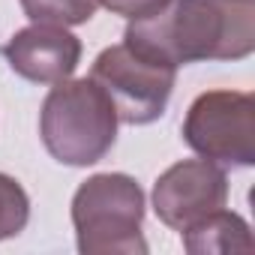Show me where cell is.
I'll return each mask as SVG.
<instances>
[{"mask_svg":"<svg viewBox=\"0 0 255 255\" xmlns=\"http://www.w3.org/2000/svg\"><path fill=\"white\" fill-rule=\"evenodd\" d=\"M144 189L135 177L102 171L72 195V228L81 255H144Z\"/></svg>","mask_w":255,"mask_h":255,"instance_id":"obj_3","label":"cell"},{"mask_svg":"<svg viewBox=\"0 0 255 255\" xmlns=\"http://www.w3.org/2000/svg\"><path fill=\"white\" fill-rule=\"evenodd\" d=\"M123 42L171 66L243 60L255 51V0H168L126 24Z\"/></svg>","mask_w":255,"mask_h":255,"instance_id":"obj_1","label":"cell"},{"mask_svg":"<svg viewBox=\"0 0 255 255\" xmlns=\"http://www.w3.org/2000/svg\"><path fill=\"white\" fill-rule=\"evenodd\" d=\"M27 219H30V195L12 174L0 171V240L18 237L27 228Z\"/></svg>","mask_w":255,"mask_h":255,"instance_id":"obj_10","label":"cell"},{"mask_svg":"<svg viewBox=\"0 0 255 255\" xmlns=\"http://www.w3.org/2000/svg\"><path fill=\"white\" fill-rule=\"evenodd\" d=\"M90 78L105 90L120 123L147 126L165 114L177 81V66L117 42L99 51Z\"/></svg>","mask_w":255,"mask_h":255,"instance_id":"obj_4","label":"cell"},{"mask_svg":"<svg viewBox=\"0 0 255 255\" xmlns=\"http://www.w3.org/2000/svg\"><path fill=\"white\" fill-rule=\"evenodd\" d=\"M9 69L30 84H57L72 78L81 63V39L69 27L57 24H30L9 36L0 48Z\"/></svg>","mask_w":255,"mask_h":255,"instance_id":"obj_7","label":"cell"},{"mask_svg":"<svg viewBox=\"0 0 255 255\" xmlns=\"http://www.w3.org/2000/svg\"><path fill=\"white\" fill-rule=\"evenodd\" d=\"M168 0H99V6H105L114 15H123L126 21H135V18H147L153 12H159Z\"/></svg>","mask_w":255,"mask_h":255,"instance_id":"obj_11","label":"cell"},{"mask_svg":"<svg viewBox=\"0 0 255 255\" xmlns=\"http://www.w3.org/2000/svg\"><path fill=\"white\" fill-rule=\"evenodd\" d=\"M183 234V249L192 255H228V252H252L249 222L234 210H213Z\"/></svg>","mask_w":255,"mask_h":255,"instance_id":"obj_8","label":"cell"},{"mask_svg":"<svg viewBox=\"0 0 255 255\" xmlns=\"http://www.w3.org/2000/svg\"><path fill=\"white\" fill-rule=\"evenodd\" d=\"M30 24L78 27L96 15L99 0H18Z\"/></svg>","mask_w":255,"mask_h":255,"instance_id":"obj_9","label":"cell"},{"mask_svg":"<svg viewBox=\"0 0 255 255\" xmlns=\"http://www.w3.org/2000/svg\"><path fill=\"white\" fill-rule=\"evenodd\" d=\"M117 111L93 78L51 84L39 108V138L69 168H87L105 159L117 141Z\"/></svg>","mask_w":255,"mask_h":255,"instance_id":"obj_2","label":"cell"},{"mask_svg":"<svg viewBox=\"0 0 255 255\" xmlns=\"http://www.w3.org/2000/svg\"><path fill=\"white\" fill-rule=\"evenodd\" d=\"M153 213L171 231H186L207 213L225 207L228 177L225 168L207 159H180L168 165L153 183Z\"/></svg>","mask_w":255,"mask_h":255,"instance_id":"obj_6","label":"cell"},{"mask_svg":"<svg viewBox=\"0 0 255 255\" xmlns=\"http://www.w3.org/2000/svg\"><path fill=\"white\" fill-rule=\"evenodd\" d=\"M183 141L219 168L255 165V99L246 90L198 93L183 117Z\"/></svg>","mask_w":255,"mask_h":255,"instance_id":"obj_5","label":"cell"}]
</instances>
